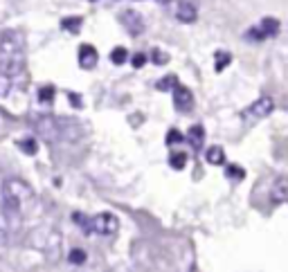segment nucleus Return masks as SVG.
<instances>
[{
	"instance_id": "obj_1",
	"label": "nucleus",
	"mask_w": 288,
	"mask_h": 272,
	"mask_svg": "<svg viewBox=\"0 0 288 272\" xmlns=\"http://www.w3.org/2000/svg\"><path fill=\"white\" fill-rule=\"evenodd\" d=\"M25 58V39L20 32L7 29L0 34V75L14 77L20 72Z\"/></svg>"
},
{
	"instance_id": "obj_2",
	"label": "nucleus",
	"mask_w": 288,
	"mask_h": 272,
	"mask_svg": "<svg viewBox=\"0 0 288 272\" xmlns=\"http://www.w3.org/2000/svg\"><path fill=\"white\" fill-rule=\"evenodd\" d=\"M34 191L20 178H7L2 182V207L7 214H18L27 203H32Z\"/></svg>"
},
{
	"instance_id": "obj_3",
	"label": "nucleus",
	"mask_w": 288,
	"mask_h": 272,
	"mask_svg": "<svg viewBox=\"0 0 288 272\" xmlns=\"http://www.w3.org/2000/svg\"><path fill=\"white\" fill-rule=\"evenodd\" d=\"M36 133L41 135L43 139H63V122L61 119H54V117H38L34 122Z\"/></svg>"
},
{
	"instance_id": "obj_4",
	"label": "nucleus",
	"mask_w": 288,
	"mask_h": 272,
	"mask_svg": "<svg viewBox=\"0 0 288 272\" xmlns=\"http://www.w3.org/2000/svg\"><path fill=\"white\" fill-rule=\"evenodd\" d=\"M90 230L101 234V236H113L119 230V220L113 214H99V216H95L93 220H88V232Z\"/></svg>"
},
{
	"instance_id": "obj_5",
	"label": "nucleus",
	"mask_w": 288,
	"mask_h": 272,
	"mask_svg": "<svg viewBox=\"0 0 288 272\" xmlns=\"http://www.w3.org/2000/svg\"><path fill=\"white\" fill-rule=\"evenodd\" d=\"M275 110V101H272V97H261L259 101H254L252 106H248L246 110H243V119H248V122H252V119H264V117H268Z\"/></svg>"
},
{
	"instance_id": "obj_6",
	"label": "nucleus",
	"mask_w": 288,
	"mask_h": 272,
	"mask_svg": "<svg viewBox=\"0 0 288 272\" xmlns=\"http://www.w3.org/2000/svg\"><path fill=\"white\" fill-rule=\"evenodd\" d=\"M279 32V20L277 18H264L259 27L248 29L246 39H254V41H261V39H268V36H275Z\"/></svg>"
},
{
	"instance_id": "obj_7",
	"label": "nucleus",
	"mask_w": 288,
	"mask_h": 272,
	"mask_svg": "<svg viewBox=\"0 0 288 272\" xmlns=\"http://www.w3.org/2000/svg\"><path fill=\"white\" fill-rule=\"evenodd\" d=\"M119 23L131 32V36H140L144 32V18L135 12V9H124L119 14Z\"/></svg>"
},
{
	"instance_id": "obj_8",
	"label": "nucleus",
	"mask_w": 288,
	"mask_h": 272,
	"mask_svg": "<svg viewBox=\"0 0 288 272\" xmlns=\"http://www.w3.org/2000/svg\"><path fill=\"white\" fill-rule=\"evenodd\" d=\"M173 104H176V110L189 113V110L194 108V95H192V90L187 86H182V83H176L173 86Z\"/></svg>"
},
{
	"instance_id": "obj_9",
	"label": "nucleus",
	"mask_w": 288,
	"mask_h": 272,
	"mask_svg": "<svg viewBox=\"0 0 288 272\" xmlns=\"http://www.w3.org/2000/svg\"><path fill=\"white\" fill-rule=\"evenodd\" d=\"M286 200H288V180H286V175H279L270 187V203L284 205Z\"/></svg>"
},
{
	"instance_id": "obj_10",
	"label": "nucleus",
	"mask_w": 288,
	"mask_h": 272,
	"mask_svg": "<svg viewBox=\"0 0 288 272\" xmlns=\"http://www.w3.org/2000/svg\"><path fill=\"white\" fill-rule=\"evenodd\" d=\"M97 61H99V54H97V50H95L93 45H81L79 47V65H81L83 70H93L95 65H97Z\"/></svg>"
},
{
	"instance_id": "obj_11",
	"label": "nucleus",
	"mask_w": 288,
	"mask_h": 272,
	"mask_svg": "<svg viewBox=\"0 0 288 272\" xmlns=\"http://www.w3.org/2000/svg\"><path fill=\"white\" fill-rule=\"evenodd\" d=\"M176 18L180 23H194L196 18H198V9H196L194 2L180 0V2H178V9H176Z\"/></svg>"
},
{
	"instance_id": "obj_12",
	"label": "nucleus",
	"mask_w": 288,
	"mask_h": 272,
	"mask_svg": "<svg viewBox=\"0 0 288 272\" xmlns=\"http://www.w3.org/2000/svg\"><path fill=\"white\" fill-rule=\"evenodd\" d=\"M203 139H205V128L200 126V124H194V126L187 131V142L194 149H200L203 146Z\"/></svg>"
},
{
	"instance_id": "obj_13",
	"label": "nucleus",
	"mask_w": 288,
	"mask_h": 272,
	"mask_svg": "<svg viewBox=\"0 0 288 272\" xmlns=\"http://www.w3.org/2000/svg\"><path fill=\"white\" fill-rule=\"evenodd\" d=\"M205 157H207V162L210 164H223L225 162V151L221 149V146H210Z\"/></svg>"
},
{
	"instance_id": "obj_14",
	"label": "nucleus",
	"mask_w": 288,
	"mask_h": 272,
	"mask_svg": "<svg viewBox=\"0 0 288 272\" xmlns=\"http://www.w3.org/2000/svg\"><path fill=\"white\" fill-rule=\"evenodd\" d=\"M230 61H232V54L225 52V50H218L216 57H214V70H216V72H223L230 65Z\"/></svg>"
},
{
	"instance_id": "obj_15",
	"label": "nucleus",
	"mask_w": 288,
	"mask_h": 272,
	"mask_svg": "<svg viewBox=\"0 0 288 272\" xmlns=\"http://www.w3.org/2000/svg\"><path fill=\"white\" fill-rule=\"evenodd\" d=\"M81 25H83V20L79 16L63 18V20H61V27H63L65 32H70V34H79V32H81Z\"/></svg>"
},
{
	"instance_id": "obj_16",
	"label": "nucleus",
	"mask_w": 288,
	"mask_h": 272,
	"mask_svg": "<svg viewBox=\"0 0 288 272\" xmlns=\"http://www.w3.org/2000/svg\"><path fill=\"white\" fill-rule=\"evenodd\" d=\"M225 175H228V180H243L246 178V169L243 167H239V164H230L228 169H225Z\"/></svg>"
},
{
	"instance_id": "obj_17",
	"label": "nucleus",
	"mask_w": 288,
	"mask_h": 272,
	"mask_svg": "<svg viewBox=\"0 0 288 272\" xmlns=\"http://www.w3.org/2000/svg\"><path fill=\"white\" fill-rule=\"evenodd\" d=\"M169 164H171V169L182 171V169L187 167V155H185V153H171V155H169Z\"/></svg>"
},
{
	"instance_id": "obj_18",
	"label": "nucleus",
	"mask_w": 288,
	"mask_h": 272,
	"mask_svg": "<svg viewBox=\"0 0 288 272\" xmlns=\"http://www.w3.org/2000/svg\"><path fill=\"white\" fill-rule=\"evenodd\" d=\"M18 146H20V151H25L27 155H36V151H38V144H36V139L32 137H25L18 142Z\"/></svg>"
},
{
	"instance_id": "obj_19",
	"label": "nucleus",
	"mask_w": 288,
	"mask_h": 272,
	"mask_svg": "<svg viewBox=\"0 0 288 272\" xmlns=\"http://www.w3.org/2000/svg\"><path fill=\"white\" fill-rule=\"evenodd\" d=\"M176 83H178V79L173 75H169V77H165V79H160V81L155 83V88H158L160 93H167V90H173Z\"/></svg>"
},
{
	"instance_id": "obj_20",
	"label": "nucleus",
	"mask_w": 288,
	"mask_h": 272,
	"mask_svg": "<svg viewBox=\"0 0 288 272\" xmlns=\"http://www.w3.org/2000/svg\"><path fill=\"white\" fill-rule=\"evenodd\" d=\"M126 58H129V52L124 50V47H115L113 50V54H111V61L115 65H122V63H126Z\"/></svg>"
},
{
	"instance_id": "obj_21",
	"label": "nucleus",
	"mask_w": 288,
	"mask_h": 272,
	"mask_svg": "<svg viewBox=\"0 0 288 272\" xmlns=\"http://www.w3.org/2000/svg\"><path fill=\"white\" fill-rule=\"evenodd\" d=\"M54 86H43L41 90H38V99H41L43 104H50V101H52L54 99Z\"/></svg>"
},
{
	"instance_id": "obj_22",
	"label": "nucleus",
	"mask_w": 288,
	"mask_h": 272,
	"mask_svg": "<svg viewBox=\"0 0 288 272\" xmlns=\"http://www.w3.org/2000/svg\"><path fill=\"white\" fill-rule=\"evenodd\" d=\"M70 261L75 263V266H83V263H86V252H83V250H72Z\"/></svg>"
},
{
	"instance_id": "obj_23",
	"label": "nucleus",
	"mask_w": 288,
	"mask_h": 272,
	"mask_svg": "<svg viewBox=\"0 0 288 272\" xmlns=\"http://www.w3.org/2000/svg\"><path fill=\"white\" fill-rule=\"evenodd\" d=\"M182 133L180 131H176V128H171L169 133H167V144H178V142H182Z\"/></svg>"
},
{
	"instance_id": "obj_24",
	"label": "nucleus",
	"mask_w": 288,
	"mask_h": 272,
	"mask_svg": "<svg viewBox=\"0 0 288 272\" xmlns=\"http://www.w3.org/2000/svg\"><path fill=\"white\" fill-rule=\"evenodd\" d=\"M153 61H155L158 65H162V63H167V61H169V54H165V52H160V50H155V52H153Z\"/></svg>"
},
{
	"instance_id": "obj_25",
	"label": "nucleus",
	"mask_w": 288,
	"mask_h": 272,
	"mask_svg": "<svg viewBox=\"0 0 288 272\" xmlns=\"http://www.w3.org/2000/svg\"><path fill=\"white\" fill-rule=\"evenodd\" d=\"M5 230H7V220H5V207L0 205V236L5 234Z\"/></svg>"
},
{
	"instance_id": "obj_26",
	"label": "nucleus",
	"mask_w": 288,
	"mask_h": 272,
	"mask_svg": "<svg viewBox=\"0 0 288 272\" xmlns=\"http://www.w3.org/2000/svg\"><path fill=\"white\" fill-rule=\"evenodd\" d=\"M144 63H147V57H144V54H135V57H133V68H142Z\"/></svg>"
},
{
	"instance_id": "obj_27",
	"label": "nucleus",
	"mask_w": 288,
	"mask_h": 272,
	"mask_svg": "<svg viewBox=\"0 0 288 272\" xmlns=\"http://www.w3.org/2000/svg\"><path fill=\"white\" fill-rule=\"evenodd\" d=\"M70 101H75L77 108H81V104H79V95H72V93H70Z\"/></svg>"
},
{
	"instance_id": "obj_28",
	"label": "nucleus",
	"mask_w": 288,
	"mask_h": 272,
	"mask_svg": "<svg viewBox=\"0 0 288 272\" xmlns=\"http://www.w3.org/2000/svg\"><path fill=\"white\" fill-rule=\"evenodd\" d=\"M155 2H160V5H167V2H169V0H155Z\"/></svg>"
}]
</instances>
